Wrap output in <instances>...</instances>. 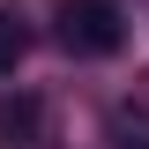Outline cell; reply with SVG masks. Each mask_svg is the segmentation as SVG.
<instances>
[{"label": "cell", "mask_w": 149, "mask_h": 149, "mask_svg": "<svg viewBox=\"0 0 149 149\" xmlns=\"http://www.w3.org/2000/svg\"><path fill=\"white\" fill-rule=\"evenodd\" d=\"M112 142H119V149H149V134H134V127H119Z\"/></svg>", "instance_id": "4"}, {"label": "cell", "mask_w": 149, "mask_h": 149, "mask_svg": "<svg viewBox=\"0 0 149 149\" xmlns=\"http://www.w3.org/2000/svg\"><path fill=\"white\" fill-rule=\"evenodd\" d=\"M22 52H30V30L0 8V74H15V67H22Z\"/></svg>", "instance_id": "3"}, {"label": "cell", "mask_w": 149, "mask_h": 149, "mask_svg": "<svg viewBox=\"0 0 149 149\" xmlns=\"http://www.w3.org/2000/svg\"><path fill=\"white\" fill-rule=\"evenodd\" d=\"M0 149H60L52 104H45L37 90H8L0 97Z\"/></svg>", "instance_id": "2"}, {"label": "cell", "mask_w": 149, "mask_h": 149, "mask_svg": "<svg viewBox=\"0 0 149 149\" xmlns=\"http://www.w3.org/2000/svg\"><path fill=\"white\" fill-rule=\"evenodd\" d=\"M52 45L67 60H112L127 45V0H52Z\"/></svg>", "instance_id": "1"}]
</instances>
